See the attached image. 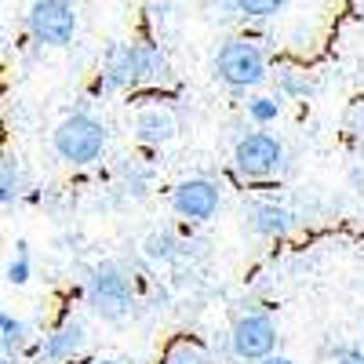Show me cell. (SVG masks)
Segmentation results:
<instances>
[{
  "label": "cell",
  "instance_id": "6da1fadb",
  "mask_svg": "<svg viewBox=\"0 0 364 364\" xmlns=\"http://www.w3.org/2000/svg\"><path fill=\"white\" fill-rule=\"evenodd\" d=\"M168 73V58L161 48L146 41H124L106 51V63L99 73V91H135L142 84H157Z\"/></svg>",
  "mask_w": 364,
  "mask_h": 364
},
{
  "label": "cell",
  "instance_id": "7a4b0ae2",
  "mask_svg": "<svg viewBox=\"0 0 364 364\" xmlns=\"http://www.w3.org/2000/svg\"><path fill=\"white\" fill-rule=\"evenodd\" d=\"M84 306L106 324L128 321L135 310V277L120 262H99L84 281Z\"/></svg>",
  "mask_w": 364,
  "mask_h": 364
},
{
  "label": "cell",
  "instance_id": "3957f363",
  "mask_svg": "<svg viewBox=\"0 0 364 364\" xmlns=\"http://www.w3.org/2000/svg\"><path fill=\"white\" fill-rule=\"evenodd\" d=\"M106 146H109V128L87 109L66 113L55 124V132H51L55 157L63 164H73V168H87V164L102 161Z\"/></svg>",
  "mask_w": 364,
  "mask_h": 364
},
{
  "label": "cell",
  "instance_id": "277c9868",
  "mask_svg": "<svg viewBox=\"0 0 364 364\" xmlns=\"http://www.w3.org/2000/svg\"><path fill=\"white\" fill-rule=\"evenodd\" d=\"M211 77L230 91H255L269 77L266 51L248 37H233L219 44V51L211 55Z\"/></svg>",
  "mask_w": 364,
  "mask_h": 364
},
{
  "label": "cell",
  "instance_id": "5b68a950",
  "mask_svg": "<svg viewBox=\"0 0 364 364\" xmlns=\"http://www.w3.org/2000/svg\"><path fill=\"white\" fill-rule=\"evenodd\" d=\"M80 29V15L73 0H29L26 8V33L44 48L73 44Z\"/></svg>",
  "mask_w": 364,
  "mask_h": 364
},
{
  "label": "cell",
  "instance_id": "8992f818",
  "mask_svg": "<svg viewBox=\"0 0 364 364\" xmlns=\"http://www.w3.org/2000/svg\"><path fill=\"white\" fill-rule=\"evenodd\" d=\"M284 168V142L269 132H248L233 146V171L248 182L273 178Z\"/></svg>",
  "mask_w": 364,
  "mask_h": 364
},
{
  "label": "cell",
  "instance_id": "52a82bcc",
  "mask_svg": "<svg viewBox=\"0 0 364 364\" xmlns=\"http://www.w3.org/2000/svg\"><path fill=\"white\" fill-rule=\"evenodd\" d=\"M277 350V321L262 310L240 314L230 328V353L245 364H262Z\"/></svg>",
  "mask_w": 364,
  "mask_h": 364
},
{
  "label": "cell",
  "instance_id": "ba28073f",
  "mask_svg": "<svg viewBox=\"0 0 364 364\" xmlns=\"http://www.w3.org/2000/svg\"><path fill=\"white\" fill-rule=\"evenodd\" d=\"M168 204H171V211H175L178 219H186V223H208V219L219 215L223 190H219L215 178L193 175V178H182L178 186L171 190Z\"/></svg>",
  "mask_w": 364,
  "mask_h": 364
},
{
  "label": "cell",
  "instance_id": "9c48e42d",
  "mask_svg": "<svg viewBox=\"0 0 364 364\" xmlns=\"http://www.w3.org/2000/svg\"><path fill=\"white\" fill-rule=\"evenodd\" d=\"M84 346H87V328H84V321H80V317H63V321H58L48 336L37 343L33 360H37V364H66V360L80 357Z\"/></svg>",
  "mask_w": 364,
  "mask_h": 364
},
{
  "label": "cell",
  "instance_id": "30bf717a",
  "mask_svg": "<svg viewBox=\"0 0 364 364\" xmlns=\"http://www.w3.org/2000/svg\"><path fill=\"white\" fill-rule=\"evenodd\" d=\"M245 226L255 233V237H266V240H277V237H288L291 226H295V215L277 204V200H248L245 204Z\"/></svg>",
  "mask_w": 364,
  "mask_h": 364
},
{
  "label": "cell",
  "instance_id": "8fae6325",
  "mask_svg": "<svg viewBox=\"0 0 364 364\" xmlns=\"http://www.w3.org/2000/svg\"><path fill=\"white\" fill-rule=\"evenodd\" d=\"M132 135L142 146H168L178 135V117L168 106H142L132 117Z\"/></svg>",
  "mask_w": 364,
  "mask_h": 364
},
{
  "label": "cell",
  "instance_id": "7c38bea8",
  "mask_svg": "<svg viewBox=\"0 0 364 364\" xmlns=\"http://www.w3.org/2000/svg\"><path fill=\"white\" fill-rule=\"evenodd\" d=\"M22 193H26V168L18 157L8 154L0 161V204L11 208L15 200H22Z\"/></svg>",
  "mask_w": 364,
  "mask_h": 364
},
{
  "label": "cell",
  "instance_id": "4fadbf2b",
  "mask_svg": "<svg viewBox=\"0 0 364 364\" xmlns=\"http://www.w3.org/2000/svg\"><path fill=\"white\" fill-rule=\"evenodd\" d=\"M26 336H29V324L22 317L0 314V353H4V364H11V357L26 350Z\"/></svg>",
  "mask_w": 364,
  "mask_h": 364
},
{
  "label": "cell",
  "instance_id": "5bb4252c",
  "mask_svg": "<svg viewBox=\"0 0 364 364\" xmlns=\"http://www.w3.org/2000/svg\"><path fill=\"white\" fill-rule=\"evenodd\" d=\"M219 4L240 18H248V22H262V18L281 15L288 8V0H219Z\"/></svg>",
  "mask_w": 364,
  "mask_h": 364
},
{
  "label": "cell",
  "instance_id": "9a60e30c",
  "mask_svg": "<svg viewBox=\"0 0 364 364\" xmlns=\"http://www.w3.org/2000/svg\"><path fill=\"white\" fill-rule=\"evenodd\" d=\"M178 237L171 233V230H154L146 240H142V252H146V259L149 262H157V266H168V262H175L178 259Z\"/></svg>",
  "mask_w": 364,
  "mask_h": 364
},
{
  "label": "cell",
  "instance_id": "2e32d148",
  "mask_svg": "<svg viewBox=\"0 0 364 364\" xmlns=\"http://www.w3.org/2000/svg\"><path fill=\"white\" fill-rule=\"evenodd\" d=\"M314 87L317 84L302 70H281L277 73V95L281 99H306V95H314Z\"/></svg>",
  "mask_w": 364,
  "mask_h": 364
},
{
  "label": "cell",
  "instance_id": "e0dca14e",
  "mask_svg": "<svg viewBox=\"0 0 364 364\" xmlns=\"http://www.w3.org/2000/svg\"><path fill=\"white\" fill-rule=\"evenodd\" d=\"M248 117L255 120L259 128H266V124H273V120L281 117V95H255V99H248Z\"/></svg>",
  "mask_w": 364,
  "mask_h": 364
},
{
  "label": "cell",
  "instance_id": "ac0fdd59",
  "mask_svg": "<svg viewBox=\"0 0 364 364\" xmlns=\"http://www.w3.org/2000/svg\"><path fill=\"white\" fill-rule=\"evenodd\" d=\"M321 364H364V343H331L321 353Z\"/></svg>",
  "mask_w": 364,
  "mask_h": 364
},
{
  "label": "cell",
  "instance_id": "d6986e66",
  "mask_svg": "<svg viewBox=\"0 0 364 364\" xmlns=\"http://www.w3.org/2000/svg\"><path fill=\"white\" fill-rule=\"evenodd\" d=\"M29 277H33V262H29V252H26V245H18V255L8 262V284L22 288Z\"/></svg>",
  "mask_w": 364,
  "mask_h": 364
},
{
  "label": "cell",
  "instance_id": "ffe728a7",
  "mask_svg": "<svg viewBox=\"0 0 364 364\" xmlns=\"http://www.w3.org/2000/svg\"><path fill=\"white\" fill-rule=\"evenodd\" d=\"M164 364H208V357H204L193 343H178V346L164 357Z\"/></svg>",
  "mask_w": 364,
  "mask_h": 364
},
{
  "label": "cell",
  "instance_id": "44dd1931",
  "mask_svg": "<svg viewBox=\"0 0 364 364\" xmlns=\"http://www.w3.org/2000/svg\"><path fill=\"white\" fill-rule=\"evenodd\" d=\"M262 364H295V360H291V357H284V353H269Z\"/></svg>",
  "mask_w": 364,
  "mask_h": 364
},
{
  "label": "cell",
  "instance_id": "7402d4cb",
  "mask_svg": "<svg viewBox=\"0 0 364 364\" xmlns=\"http://www.w3.org/2000/svg\"><path fill=\"white\" fill-rule=\"evenodd\" d=\"M87 364H117V360H87Z\"/></svg>",
  "mask_w": 364,
  "mask_h": 364
}]
</instances>
